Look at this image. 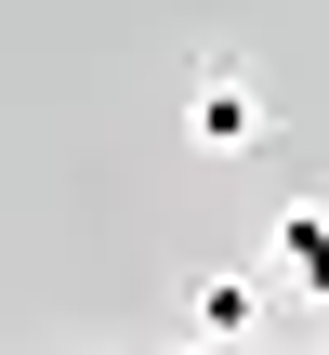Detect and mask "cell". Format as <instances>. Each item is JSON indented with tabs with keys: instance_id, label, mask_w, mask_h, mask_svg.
<instances>
[{
	"instance_id": "3",
	"label": "cell",
	"mask_w": 329,
	"mask_h": 355,
	"mask_svg": "<svg viewBox=\"0 0 329 355\" xmlns=\"http://www.w3.org/2000/svg\"><path fill=\"white\" fill-rule=\"evenodd\" d=\"M185 329L251 343V329H264V277H198V290H185Z\"/></svg>"
},
{
	"instance_id": "1",
	"label": "cell",
	"mask_w": 329,
	"mask_h": 355,
	"mask_svg": "<svg viewBox=\"0 0 329 355\" xmlns=\"http://www.w3.org/2000/svg\"><path fill=\"white\" fill-rule=\"evenodd\" d=\"M185 145H198V158H251V145H264V79H251L237 53H198V79H185Z\"/></svg>"
},
{
	"instance_id": "2",
	"label": "cell",
	"mask_w": 329,
	"mask_h": 355,
	"mask_svg": "<svg viewBox=\"0 0 329 355\" xmlns=\"http://www.w3.org/2000/svg\"><path fill=\"white\" fill-rule=\"evenodd\" d=\"M264 290H317L329 303V198H290L277 237H264Z\"/></svg>"
}]
</instances>
